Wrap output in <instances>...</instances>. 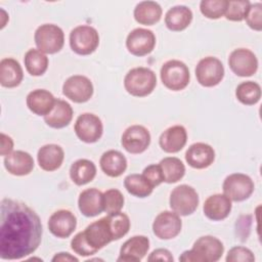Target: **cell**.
Masks as SVG:
<instances>
[{
    "label": "cell",
    "mask_w": 262,
    "mask_h": 262,
    "mask_svg": "<svg viewBox=\"0 0 262 262\" xmlns=\"http://www.w3.org/2000/svg\"><path fill=\"white\" fill-rule=\"evenodd\" d=\"M0 258L19 260L34 253L42 238L39 216L26 204L3 199L0 205Z\"/></svg>",
    "instance_id": "6da1fadb"
},
{
    "label": "cell",
    "mask_w": 262,
    "mask_h": 262,
    "mask_svg": "<svg viewBox=\"0 0 262 262\" xmlns=\"http://www.w3.org/2000/svg\"><path fill=\"white\" fill-rule=\"evenodd\" d=\"M113 241V234L104 216L78 232L71 241V248L76 254L86 257L95 254Z\"/></svg>",
    "instance_id": "7a4b0ae2"
},
{
    "label": "cell",
    "mask_w": 262,
    "mask_h": 262,
    "mask_svg": "<svg viewBox=\"0 0 262 262\" xmlns=\"http://www.w3.org/2000/svg\"><path fill=\"white\" fill-rule=\"evenodd\" d=\"M224 252V246L220 239L212 235L199 237L191 250L184 251L179 257L182 262H216Z\"/></svg>",
    "instance_id": "3957f363"
},
{
    "label": "cell",
    "mask_w": 262,
    "mask_h": 262,
    "mask_svg": "<svg viewBox=\"0 0 262 262\" xmlns=\"http://www.w3.org/2000/svg\"><path fill=\"white\" fill-rule=\"evenodd\" d=\"M157 86V77L148 68L131 69L124 78V87L132 96L144 97L149 95Z\"/></svg>",
    "instance_id": "277c9868"
},
{
    "label": "cell",
    "mask_w": 262,
    "mask_h": 262,
    "mask_svg": "<svg viewBox=\"0 0 262 262\" xmlns=\"http://www.w3.org/2000/svg\"><path fill=\"white\" fill-rule=\"evenodd\" d=\"M160 76L163 85L172 91L183 90L190 80L188 67L177 59L166 61L161 68Z\"/></svg>",
    "instance_id": "5b68a950"
},
{
    "label": "cell",
    "mask_w": 262,
    "mask_h": 262,
    "mask_svg": "<svg viewBox=\"0 0 262 262\" xmlns=\"http://www.w3.org/2000/svg\"><path fill=\"white\" fill-rule=\"evenodd\" d=\"M34 40L40 51L47 54H54L62 49L64 44V34L58 26L44 24L38 27L35 31Z\"/></svg>",
    "instance_id": "8992f818"
},
{
    "label": "cell",
    "mask_w": 262,
    "mask_h": 262,
    "mask_svg": "<svg viewBox=\"0 0 262 262\" xmlns=\"http://www.w3.org/2000/svg\"><path fill=\"white\" fill-rule=\"evenodd\" d=\"M98 44L99 35L91 26H78L70 33V46L79 55L91 54L96 50Z\"/></svg>",
    "instance_id": "52a82bcc"
},
{
    "label": "cell",
    "mask_w": 262,
    "mask_h": 262,
    "mask_svg": "<svg viewBox=\"0 0 262 262\" xmlns=\"http://www.w3.org/2000/svg\"><path fill=\"white\" fill-rule=\"evenodd\" d=\"M169 203L173 212L180 216H188L199 206V194L192 186L181 184L171 191Z\"/></svg>",
    "instance_id": "ba28073f"
},
{
    "label": "cell",
    "mask_w": 262,
    "mask_h": 262,
    "mask_svg": "<svg viewBox=\"0 0 262 262\" xmlns=\"http://www.w3.org/2000/svg\"><path fill=\"white\" fill-rule=\"evenodd\" d=\"M255 185L252 178L243 173L228 175L222 184L223 193L233 202L247 200L254 191Z\"/></svg>",
    "instance_id": "9c48e42d"
},
{
    "label": "cell",
    "mask_w": 262,
    "mask_h": 262,
    "mask_svg": "<svg viewBox=\"0 0 262 262\" xmlns=\"http://www.w3.org/2000/svg\"><path fill=\"white\" fill-rule=\"evenodd\" d=\"M195 77L198 82L204 87L216 86L224 77V67L217 57H204L195 67Z\"/></svg>",
    "instance_id": "30bf717a"
},
{
    "label": "cell",
    "mask_w": 262,
    "mask_h": 262,
    "mask_svg": "<svg viewBox=\"0 0 262 262\" xmlns=\"http://www.w3.org/2000/svg\"><path fill=\"white\" fill-rule=\"evenodd\" d=\"M74 130L80 140L86 143H94L102 136L103 125L96 115L84 113L77 118Z\"/></svg>",
    "instance_id": "8fae6325"
},
{
    "label": "cell",
    "mask_w": 262,
    "mask_h": 262,
    "mask_svg": "<svg viewBox=\"0 0 262 262\" xmlns=\"http://www.w3.org/2000/svg\"><path fill=\"white\" fill-rule=\"evenodd\" d=\"M62 93L70 100L83 103L93 95V85L90 79L82 75H74L66 80L62 85Z\"/></svg>",
    "instance_id": "7c38bea8"
},
{
    "label": "cell",
    "mask_w": 262,
    "mask_h": 262,
    "mask_svg": "<svg viewBox=\"0 0 262 262\" xmlns=\"http://www.w3.org/2000/svg\"><path fill=\"white\" fill-rule=\"evenodd\" d=\"M156 46V36L152 31L143 28L132 30L126 39L128 51L135 56L149 54Z\"/></svg>",
    "instance_id": "4fadbf2b"
},
{
    "label": "cell",
    "mask_w": 262,
    "mask_h": 262,
    "mask_svg": "<svg viewBox=\"0 0 262 262\" xmlns=\"http://www.w3.org/2000/svg\"><path fill=\"white\" fill-rule=\"evenodd\" d=\"M230 70L239 77L253 76L258 70V59L253 51L247 48L234 49L228 57Z\"/></svg>",
    "instance_id": "5bb4252c"
},
{
    "label": "cell",
    "mask_w": 262,
    "mask_h": 262,
    "mask_svg": "<svg viewBox=\"0 0 262 262\" xmlns=\"http://www.w3.org/2000/svg\"><path fill=\"white\" fill-rule=\"evenodd\" d=\"M182 228V221L178 214L172 211H163L155 218L152 232L160 239L176 237Z\"/></svg>",
    "instance_id": "9a60e30c"
},
{
    "label": "cell",
    "mask_w": 262,
    "mask_h": 262,
    "mask_svg": "<svg viewBox=\"0 0 262 262\" xmlns=\"http://www.w3.org/2000/svg\"><path fill=\"white\" fill-rule=\"evenodd\" d=\"M122 146L130 154H141L150 144L149 131L141 125L128 127L121 138Z\"/></svg>",
    "instance_id": "2e32d148"
},
{
    "label": "cell",
    "mask_w": 262,
    "mask_h": 262,
    "mask_svg": "<svg viewBox=\"0 0 262 262\" xmlns=\"http://www.w3.org/2000/svg\"><path fill=\"white\" fill-rule=\"evenodd\" d=\"M48 229L56 237H69L77 226L76 216L69 210L55 211L48 219Z\"/></svg>",
    "instance_id": "e0dca14e"
},
{
    "label": "cell",
    "mask_w": 262,
    "mask_h": 262,
    "mask_svg": "<svg viewBox=\"0 0 262 262\" xmlns=\"http://www.w3.org/2000/svg\"><path fill=\"white\" fill-rule=\"evenodd\" d=\"M149 239L144 235H134L127 239L120 249L118 262H139L147 254Z\"/></svg>",
    "instance_id": "ac0fdd59"
},
{
    "label": "cell",
    "mask_w": 262,
    "mask_h": 262,
    "mask_svg": "<svg viewBox=\"0 0 262 262\" xmlns=\"http://www.w3.org/2000/svg\"><path fill=\"white\" fill-rule=\"evenodd\" d=\"M214 160V148L204 142H195L191 144L185 152L186 163L194 169H205L211 166Z\"/></svg>",
    "instance_id": "d6986e66"
},
{
    "label": "cell",
    "mask_w": 262,
    "mask_h": 262,
    "mask_svg": "<svg viewBox=\"0 0 262 262\" xmlns=\"http://www.w3.org/2000/svg\"><path fill=\"white\" fill-rule=\"evenodd\" d=\"M187 141V132L181 125H175L166 129L160 136L159 144L168 154L180 151Z\"/></svg>",
    "instance_id": "ffe728a7"
},
{
    "label": "cell",
    "mask_w": 262,
    "mask_h": 262,
    "mask_svg": "<svg viewBox=\"0 0 262 262\" xmlns=\"http://www.w3.org/2000/svg\"><path fill=\"white\" fill-rule=\"evenodd\" d=\"M78 207L86 217H94L104 211L103 193L97 188H87L79 194Z\"/></svg>",
    "instance_id": "44dd1931"
},
{
    "label": "cell",
    "mask_w": 262,
    "mask_h": 262,
    "mask_svg": "<svg viewBox=\"0 0 262 262\" xmlns=\"http://www.w3.org/2000/svg\"><path fill=\"white\" fill-rule=\"evenodd\" d=\"M231 207V201L224 193H216L210 195L205 201L203 211L210 220L220 221L229 215Z\"/></svg>",
    "instance_id": "7402d4cb"
},
{
    "label": "cell",
    "mask_w": 262,
    "mask_h": 262,
    "mask_svg": "<svg viewBox=\"0 0 262 262\" xmlns=\"http://www.w3.org/2000/svg\"><path fill=\"white\" fill-rule=\"evenodd\" d=\"M4 167L12 175L25 176L34 169L33 157L24 150H14L4 158Z\"/></svg>",
    "instance_id": "603a6c76"
},
{
    "label": "cell",
    "mask_w": 262,
    "mask_h": 262,
    "mask_svg": "<svg viewBox=\"0 0 262 262\" xmlns=\"http://www.w3.org/2000/svg\"><path fill=\"white\" fill-rule=\"evenodd\" d=\"M64 159V151L61 146L50 143L45 144L39 148L37 160L40 168L44 171L52 172L57 170Z\"/></svg>",
    "instance_id": "cb8c5ba5"
},
{
    "label": "cell",
    "mask_w": 262,
    "mask_h": 262,
    "mask_svg": "<svg viewBox=\"0 0 262 262\" xmlns=\"http://www.w3.org/2000/svg\"><path fill=\"white\" fill-rule=\"evenodd\" d=\"M55 98L46 89H35L31 91L26 99L29 110L37 116H46L54 106Z\"/></svg>",
    "instance_id": "d4e9b609"
},
{
    "label": "cell",
    "mask_w": 262,
    "mask_h": 262,
    "mask_svg": "<svg viewBox=\"0 0 262 262\" xmlns=\"http://www.w3.org/2000/svg\"><path fill=\"white\" fill-rule=\"evenodd\" d=\"M99 165L105 175L116 178L126 171L127 160L121 151L110 149L102 154L99 160Z\"/></svg>",
    "instance_id": "484cf974"
},
{
    "label": "cell",
    "mask_w": 262,
    "mask_h": 262,
    "mask_svg": "<svg viewBox=\"0 0 262 262\" xmlns=\"http://www.w3.org/2000/svg\"><path fill=\"white\" fill-rule=\"evenodd\" d=\"M24 78L21 66L11 57L0 61V84L6 88H14L20 84Z\"/></svg>",
    "instance_id": "4316f807"
},
{
    "label": "cell",
    "mask_w": 262,
    "mask_h": 262,
    "mask_svg": "<svg viewBox=\"0 0 262 262\" xmlns=\"http://www.w3.org/2000/svg\"><path fill=\"white\" fill-rule=\"evenodd\" d=\"M73 114V107L69 102L62 99H56L51 112L44 116V121L49 127L60 129L71 123Z\"/></svg>",
    "instance_id": "83f0119b"
},
{
    "label": "cell",
    "mask_w": 262,
    "mask_h": 262,
    "mask_svg": "<svg viewBox=\"0 0 262 262\" xmlns=\"http://www.w3.org/2000/svg\"><path fill=\"white\" fill-rule=\"evenodd\" d=\"M191 20L192 11L184 5H177L170 8L165 15V25L173 32L185 30L190 25Z\"/></svg>",
    "instance_id": "f1b7e54d"
},
{
    "label": "cell",
    "mask_w": 262,
    "mask_h": 262,
    "mask_svg": "<svg viewBox=\"0 0 262 262\" xmlns=\"http://www.w3.org/2000/svg\"><path fill=\"white\" fill-rule=\"evenodd\" d=\"M162 7L155 1H141L134 8L135 20L144 26H152L160 21L162 16Z\"/></svg>",
    "instance_id": "f546056e"
},
{
    "label": "cell",
    "mask_w": 262,
    "mask_h": 262,
    "mask_svg": "<svg viewBox=\"0 0 262 262\" xmlns=\"http://www.w3.org/2000/svg\"><path fill=\"white\" fill-rule=\"evenodd\" d=\"M96 175V167L94 163L87 159H79L75 161L70 168V177L72 181L81 186L91 182Z\"/></svg>",
    "instance_id": "4dcf8cb0"
},
{
    "label": "cell",
    "mask_w": 262,
    "mask_h": 262,
    "mask_svg": "<svg viewBox=\"0 0 262 262\" xmlns=\"http://www.w3.org/2000/svg\"><path fill=\"white\" fill-rule=\"evenodd\" d=\"M164 182L175 183L178 182L185 174V167L182 161L176 157H166L159 163Z\"/></svg>",
    "instance_id": "1f68e13d"
},
{
    "label": "cell",
    "mask_w": 262,
    "mask_h": 262,
    "mask_svg": "<svg viewBox=\"0 0 262 262\" xmlns=\"http://www.w3.org/2000/svg\"><path fill=\"white\" fill-rule=\"evenodd\" d=\"M27 72L32 76L43 75L48 68V57L39 49H29L24 57Z\"/></svg>",
    "instance_id": "d6a6232c"
},
{
    "label": "cell",
    "mask_w": 262,
    "mask_h": 262,
    "mask_svg": "<svg viewBox=\"0 0 262 262\" xmlns=\"http://www.w3.org/2000/svg\"><path fill=\"white\" fill-rule=\"evenodd\" d=\"M126 190L137 198H146L151 194L154 186L142 174H130L124 179Z\"/></svg>",
    "instance_id": "836d02e7"
},
{
    "label": "cell",
    "mask_w": 262,
    "mask_h": 262,
    "mask_svg": "<svg viewBox=\"0 0 262 262\" xmlns=\"http://www.w3.org/2000/svg\"><path fill=\"white\" fill-rule=\"evenodd\" d=\"M235 96L243 104H256L261 98V87L254 81L242 82L235 89Z\"/></svg>",
    "instance_id": "e575fe53"
},
{
    "label": "cell",
    "mask_w": 262,
    "mask_h": 262,
    "mask_svg": "<svg viewBox=\"0 0 262 262\" xmlns=\"http://www.w3.org/2000/svg\"><path fill=\"white\" fill-rule=\"evenodd\" d=\"M108 226L111 228L114 241L125 236L130 229V219L125 213L116 212L106 215Z\"/></svg>",
    "instance_id": "d590c367"
},
{
    "label": "cell",
    "mask_w": 262,
    "mask_h": 262,
    "mask_svg": "<svg viewBox=\"0 0 262 262\" xmlns=\"http://www.w3.org/2000/svg\"><path fill=\"white\" fill-rule=\"evenodd\" d=\"M228 0H203L200 3L202 14L210 19L221 17L227 8Z\"/></svg>",
    "instance_id": "8d00e7d4"
},
{
    "label": "cell",
    "mask_w": 262,
    "mask_h": 262,
    "mask_svg": "<svg viewBox=\"0 0 262 262\" xmlns=\"http://www.w3.org/2000/svg\"><path fill=\"white\" fill-rule=\"evenodd\" d=\"M124 195L119 189L111 188L103 192V206L107 214L120 212L124 207Z\"/></svg>",
    "instance_id": "74e56055"
},
{
    "label": "cell",
    "mask_w": 262,
    "mask_h": 262,
    "mask_svg": "<svg viewBox=\"0 0 262 262\" xmlns=\"http://www.w3.org/2000/svg\"><path fill=\"white\" fill-rule=\"evenodd\" d=\"M250 5L251 3L248 0H230L228 1L224 15L228 20L242 21L245 19Z\"/></svg>",
    "instance_id": "f35d334b"
},
{
    "label": "cell",
    "mask_w": 262,
    "mask_h": 262,
    "mask_svg": "<svg viewBox=\"0 0 262 262\" xmlns=\"http://www.w3.org/2000/svg\"><path fill=\"white\" fill-rule=\"evenodd\" d=\"M245 19L251 29L260 32L262 30V4L259 2L251 4Z\"/></svg>",
    "instance_id": "ab89813d"
},
{
    "label": "cell",
    "mask_w": 262,
    "mask_h": 262,
    "mask_svg": "<svg viewBox=\"0 0 262 262\" xmlns=\"http://www.w3.org/2000/svg\"><path fill=\"white\" fill-rule=\"evenodd\" d=\"M254 260L255 256L252 251L242 246L231 248L226 256L227 262H253Z\"/></svg>",
    "instance_id": "60d3db41"
},
{
    "label": "cell",
    "mask_w": 262,
    "mask_h": 262,
    "mask_svg": "<svg viewBox=\"0 0 262 262\" xmlns=\"http://www.w3.org/2000/svg\"><path fill=\"white\" fill-rule=\"evenodd\" d=\"M142 175L150 182V184L156 187L158 185H160L162 182H164V177L162 174V170L160 165H156V164H151L147 167L144 168Z\"/></svg>",
    "instance_id": "b9f144b4"
},
{
    "label": "cell",
    "mask_w": 262,
    "mask_h": 262,
    "mask_svg": "<svg viewBox=\"0 0 262 262\" xmlns=\"http://www.w3.org/2000/svg\"><path fill=\"white\" fill-rule=\"evenodd\" d=\"M148 261H173V256L167 249L154 250L147 258Z\"/></svg>",
    "instance_id": "7bdbcfd3"
},
{
    "label": "cell",
    "mask_w": 262,
    "mask_h": 262,
    "mask_svg": "<svg viewBox=\"0 0 262 262\" xmlns=\"http://www.w3.org/2000/svg\"><path fill=\"white\" fill-rule=\"evenodd\" d=\"M13 149V140L10 136L1 133V147H0V155L6 157Z\"/></svg>",
    "instance_id": "ee69618b"
},
{
    "label": "cell",
    "mask_w": 262,
    "mask_h": 262,
    "mask_svg": "<svg viewBox=\"0 0 262 262\" xmlns=\"http://www.w3.org/2000/svg\"><path fill=\"white\" fill-rule=\"evenodd\" d=\"M52 261L53 262H56V261H61V262H70V261H75V262H78V258H76L75 256L71 255L70 253H67V252H60V253H57L53 256L52 258Z\"/></svg>",
    "instance_id": "f6af8a7d"
}]
</instances>
